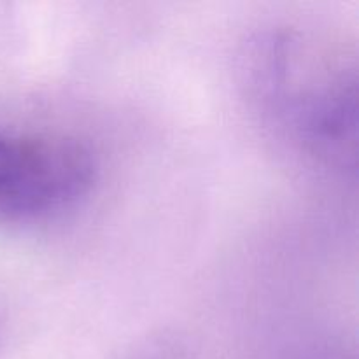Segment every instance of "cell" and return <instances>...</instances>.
I'll return each mask as SVG.
<instances>
[{
  "instance_id": "cell-1",
  "label": "cell",
  "mask_w": 359,
  "mask_h": 359,
  "mask_svg": "<svg viewBox=\"0 0 359 359\" xmlns=\"http://www.w3.org/2000/svg\"><path fill=\"white\" fill-rule=\"evenodd\" d=\"M97 175L91 151L62 133L0 130V221L55 216L90 193Z\"/></svg>"
}]
</instances>
